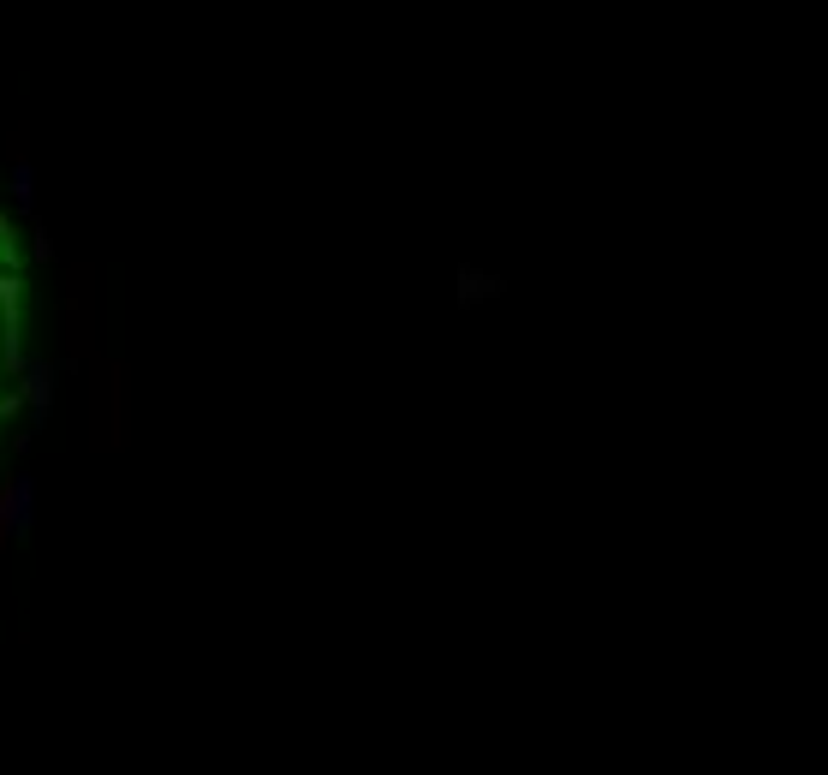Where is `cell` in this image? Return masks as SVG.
Returning <instances> with one entry per match:
<instances>
[{
	"mask_svg": "<svg viewBox=\"0 0 828 775\" xmlns=\"http://www.w3.org/2000/svg\"><path fill=\"white\" fill-rule=\"evenodd\" d=\"M13 197H18V204H30V197H37V191H30V162L13 167Z\"/></svg>",
	"mask_w": 828,
	"mask_h": 775,
	"instance_id": "6da1fadb",
	"label": "cell"
}]
</instances>
